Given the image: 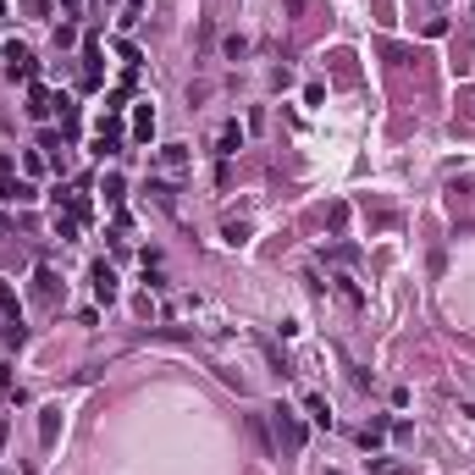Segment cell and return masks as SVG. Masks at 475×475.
<instances>
[{
	"mask_svg": "<svg viewBox=\"0 0 475 475\" xmlns=\"http://www.w3.org/2000/svg\"><path fill=\"white\" fill-rule=\"evenodd\" d=\"M0 61H6L11 83H33V50H28V45H17V39H11V45L0 50Z\"/></svg>",
	"mask_w": 475,
	"mask_h": 475,
	"instance_id": "cell-1",
	"label": "cell"
},
{
	"mask_svg": "<svg viewBox=\"0 0 475 475\" xmlns=\"http://www.w3.org/2000/svg\"><path fill=\"white\" fill-rule=\"evenodd\" d=\"M0 199H6V205H33L39 194H33V182H22V177H11V166L0 160Z\"/></svg>",
	"mask_w": 475,
	"mask_h": 475,
	"instance_id": "cell-2",
	"label": "cell"
},
{
	"mask_svg": "<svg viewBox=\"0 0 475 475\" xmlns=\"http://www.w3.org/2000/svg\"><path fill=\"white\" fill-rule=\"evenodd\" d=\"M271 420H277V437H282V442H288V448L299 453V448H304V426H299V414L277 403V409H271Z\"/></svg>",
	"mask_w": 475,
	"mask_h": 475,
	"instance_id": "cell-3",
	"label": "cell"
},
{
	"mask_svg": "<svg viewBox=\"0 0 475 475\" xmlns=\"http://www.w3.org/2000/svg\"><path fill=\"white\" fill-rule=\"evenodd\" d=\"M50 111H56V94H50L45 83H28V116H33V122H45Z\"/></svg>",
	"mask_w": 475,
	"mask_h": 475,
	"instance_id": "cell-4",
	"label": "cell"
},
{
	"mask_svg": "<svg viewBox=\"0 0 475 475\" xmlns=\"http://www.w3.org/2000/svg\"><path fill=\"white\" fill-rule=\"evenodd\" d=\"M88 282H94V299H100V304H111V299H116V271H111L105 260L88 271Z\"/></svg>",
	"mask_w": 475,
	"mask_h": 475,
	"instance_id": "cell-5",
	"label": "cell"
},
{
	"mask_svg": "<svg viewBox=\"0 0 475 475\" xmlns=\"http://www.w3.org/2000/svg\"><path fill=\"white\" fill-rule=\"evenodd\" d=\"M56 437H61V409H56V403H45V409H39V442H45V448H56Z\"/></svg>",
	"mask_w": 475,
	"mask_h": 475,
	"instance_id": "cell-6",
	"label": "cell"
},
{
	"mask_svg": "<svg viewBox=\"0 0 475 475\" xmlns=\"http://www.w3.org/2000/svg\"><path fill=\"white\" fill-rule=\"evenodd\" d=\"M83 88H100V39H83Z\"/></svg>",
	"mask_w": 475,
	"mask_h": 475,
	"instance_id": "cell-7",
	"label": "cell"
},
{
	"mask_svg": "<svg viewBox=\"0 0 475 475\" xmlns=\"http://www.w3.org/2000/svg\"><path fill=\"white\" fill-rule=\"evenodd\" d=\"M188 160H194V155H188V144H160V150H155V166H166V171H182Z\"/></svg>",
	"mask_w": 475,
	"mask_h": 475,
	"instance_id": "cell-8",
	"label": "cell"
},
{
	"mask_svg": "<svg viewBox=\"0 0 475 475\" xmlns=\"http://www.w3.org/2000/svg\"><path fill=\"white\" fill-rule=\"evenodd\" d=\"M0 316H6V326H22V304H17V293L0 282Z\"/></svg>",
	"mask_w": 475,
	"mask_h": 475,
	"instance_id": "cell-9",
	"label": "cell"
},
{
	"mask_svg": "<svg viewBox=\"0 0 475 475\" xmlns=\"http://www.w3.org/2000/svg\"><path fill=\"white\" fill-rule=\"evenodd\" d=\"M238 144H243V127H238V122H227V127H221V144H216V155H221V160L238 155Z\"/></svg>",
	"mask_w": 475,
	"mask_h": 475,
	"instance_id": "cell-10",
	"label": "cell"
},
{
	"mask_svg": "<svg viewBox=\"0 0 475 475\" xmlns=\"http://www.w3.org/2000/svg\"><path fill=\"white\" fill-rule=\"evenodd\" d=\"M150 133H155V111H150V105H139V116H133V139H139V144H150Z\"/></svg>",
	"mask_w": 475,
	"mask_h": 475,
	"instance_id": "cell-11",
	"label": "cell"
},
{
	"mask_svg": "<svg viewBox=\"0 0 475 475\" xmlns=\"http://www.w3.org/2000/svg\"><path fill=\"white\" fill-rule=\"evenodd\" d=\"M387 442V420H371L365 431H359V448H382Z\"/></svg>",
	"mask_w": 475,
	"mask_h": 475,
	"instance_id": "cell-12",
	"label": "cell"
},
{
	"mask_svg": "<svg viewBox=\"0 0 475 475\" xmlns=\"http://www.w3.org/2000/svg\"><path fill=\"white\" fill-rule=\"evenodd\" d=\"M150 194H155V205H166V210L177 205V188H171L166 177H150Z\"/></svg>",
	"mask_w": 475,
	"mask_h": 475,
	"instance_id": "cell-13",
	"label": "cell"
},
{
	"mask_svg": "<svg viewBox=\"0 0 475 475\" xmlns=\"http://www.w3.org/2000/svg\"><path fill=\"white\" fill-rule=\"evenodd\" d=\"M100 194H105V205H116V210H122V177H116V171H105Z\"/></svg>",
	"mask_w": 475,
	"mask_h": 475,
	"instance_id": "cell-14",
	"label": "cell"
},
{
	"mask_svg": "<svg viewBox=\"0 0 475 475\" xmlns=\"http://www.w3.org/2000/svg\"><path fill=\"white\" fill-rule=\"evenodd\" d=\"M78 216H56V238H61V243H78Z\"/></svg>",
	"mask_w": 475,
	"mask_h": 475,
	"instance_id": "cell-15",
	"label": "cell"
},
{
	"mask_svg": "<svg viewBox=\"0 0 475 475\" xmlns=\"http://www.w3.org/2000/svg\"><path fill=\"white\" fill-rule=\"evenodd\" d=\"M304 414H310V420H316V426H332V414H326V403H320L316 393L304 398Z\"/></svg>",
	"mask_w": 475,
	"mask_h": 475,
	"instance_id": "cell-16",
	"label": "cell"
},
{
	"mask_svg": "<svg viewBox=\"0 0 475 475\" xmlns=\"http://www.w3.org/2000/svg\"><path fill=\"white\" fill-rule=\"evenodd\" d=\"M221 238H227V243H249V221H227V227H221Z\"/></svg>",
	"mask_w": 475,
	"mask_h": 475,
	"instance_id": "cell-17",
	"label": "cell"
},
{
	"mask_svg": "<svg viewBox=\"0 0 475 475\" xmlns=\"http://www.w3.org/2000/svg\"><path fill=\"white\" fill-rule=\"evenodd\" d=\"M249 431H254V442H260V453H271V431H265V420H249Z\"/></svg>",
	"mask_w": 475,
	"mask_h": 475,
	"instance_id": "cell-18",
	"label": "cell"
},
{
	"mask_svg": "<svg viewBox=\"0 0 475 475\" xmlns=\"http://www.w3.org/2000/svg\"><path fill=\"white\" fill-rule=\"evenodd\" d=\"M67 45H78V28L67 22V28H56V50H67Z\"/></svg>",
	"mask_w": 475,
	"mask_h": 475,
	"instance_id": "cell-19",
	"label": "cell"
},
{
	"mask_svg": "<svg viewBox=\"0 0 475 475\" xmlns=\"http://www.w3.org/2000/svg\"><path fill=\"white\" fill-rule=\"evenodd\" d=\"M39 299H56V271H39Z\"/></svg>",
	"mask_w": 475,
	"mask_h": 475,
	"instance_id": "cell-20",
	"label": "cell"
},
{
	"mask_svg": "<svg viewBox=\"0 0 475 475\" xmlns=\"http://www.w3.org/2000/svg\"><path fill=\"white\" fill-rule=\"evenodd\" d=\"M376 475H409L403 465H376Z\"/></svg>",
	"mask_w": 475,
	"mask_h": 475,
	"instance_id": "cell-21",
	"label": "cell"
},
{
	"mask_svg": "<svg viewBox=\"0 0 475 475\" xmlns=\"http://www.w3.org/2000/svg\"><path fill=\"white\" fill-rule=\"evenodd\" d=\"M61 6H67V11H78V6H83V0H61Z\"/></svg>",
	"mask_w": 475,
	"mask_h": 475,
	"instance_id": "cell-22",
	"label": "cell"
},
{
	"mask_svg": "<svg viewBox=\"0 0 475 475\" xmlns=\"http://www.w3.org/2000/svg\"><path fill=\"white\" fill-rule=\"evenodd\" d=\"M0 442H6V420H0Z\"/></svg>",
	"mask_w": 475,
	"mask_h": 475,
	"instance_id": "cell-23",
	"label": "cell"
},
{
	"mask_svg": "<svg viewBox=\"0 0 475 475\" xmlns=\"http://www.w3.org/2000/svg\"><path fill=\"white\" fill-rule=\"evenodd\" d=\"M470 116H475V100H470Z\"/></svg>",
	"mask_w": 475,
	"mask_h": 475,
	"instance_id": "cell-24",
	"label": "cell"
},
{
	"mask_svg": "<svg viewBox=\"0 0 475 475\" xmlns=\"http://www.w3.org/2000/svg\"><path fill=\"white\" fill-rule=\"evenodd\" d=\"M326 475H337V470H326Z\"/></svg>",
	"mask_w": 475,
	"mask_h": 475,
	"instance_id": "cell-25",
	"label": "cell"
}]
</instances>
